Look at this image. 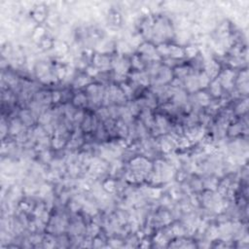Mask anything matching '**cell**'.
<instances>
[{"label": "cell", "mask_w": 249, "mask_h": 249, "mask_svg": "<svg viewBox=\"0 0 249 249\" xmlns=\"http://www.w3.org/2000/svg\"><path fill=\"white\" fill-rule=\"evenodd\" d=\"M98 114L99 115L102 117V119H106V118H108L109 116H110V114H109V110H107V109H100V110L98 111Z\"/></svg>", "instance_id": "34"}, {"label": "cell", "mask_w": 249, "mask_h": 249, "mask_svg": "<svg viewBox=\"0 0 249 249\" xmlns=\"http://www.w3.org/2000/svg\"><path fill=\"white\" fill-rule=\"evenodd\" d=\"M142 120H143L144 122H145V124L147 125H149V127H152V125H153V124H154L151 114H150V112H149V111H147V110L144 111L143 114H142Z\"/></svg>", "instance_id": "13"}, {"label": "cell", "mask_w": 249, "mask_h": 249, "mask_svg": "<svg viewBox=\"0 0 249 249\" xmlns=\"http://www.w3.org/2000/svg\"><path fill=\"white\" fill-rule=\"evenodd\" d=\"M132 64H133V66H135L136 68H141L142 67L141 63L139 62V60H138V58H137V56H134V58H133V60H132Z\"/></svg>", "instance_id": "41"}, {"label": "cell", "mask_w": 249, "mask_h": 249, "mask_svg": "<svg viewBox=\"0 0 249 249\" xmlns=\"http://www.w3.org/2000/svg\"><path fill=\"white\" fill-rule=\"evenodd\" d=\"M22 129V124L19 122L18 120H14L12 122V125H11V132L13 134L15 133H19Z\"/></svg>", "instance_id": "14"}, {"label": "cell", "mask_w": 249, "mask_h": 249, "mask_svg": "<svg viewBox=\"0 0 249 249\" xmlns=\"http://www.w3.org/2000/svg\"><path fill=\"white\" fill-rule=\"evenodd\" d=\"M205 150H206V152H207V153H211V152H213V151L215 150V148H214V146H212V145H210V144H208V145L205 146Z\"/></svg>", "instance_id": "44"}, {"label": "cell", "mask_w": 249, "mask_h": 249, "mask_svg": "<svg viewBox=\"0 0 249 249\" xmlns=\"http://www.w3.org/2000/svg\"><path fill=\"white\" fill-rule=\"evenodd\" d=\"M50 120H51V116H50L49 114H44V115H42L41 117H40V122L45 125L48 124Z\"/></svg>", "instance_id": "32"}, {"label": "cell", "mask_w": 249, "mask_h": 249, "mask_svg": "<svg viewBox=\"0 0 249 249\" xmlns=\"http://www.w3.org/2000/svg\"><path fill=\"white\" fill-rule=\"evenodd\" d=\"M156 123H157V125L159 127V129L161 130H165V129L167 127V121L162 116H158L157 117V120H156Z\"/></svg>", "instance_id": "12"}, {"label": "cell", "mask_w": 249, "mask_h": 249, "mask_svg": "<svg viewBox=\"0 0 249 249\" xmlns=\"http://www.w3.org/2000/svg\"><path fill=\"white\" fill-rule=\"evenodd\" d=\"M92 123L91 121V118L87 117L86 119H85L84 121V125H83V129L86 130V131H89V130H91V129L92 127Z\"/></svg>", "instance_id": "22"}, {"label": "cell", "mask_w": 249, "mask_h": 249, "mask_svg": "<svg viewBox=\"0 0 249 249\" xmlns=\"http://www.w3.org/2000/svg\"><path fill=\"white\" fill-rule=\"evenodd\" d=\"M54 48H56V50L60 54H65L66 52H67V47H66V45L64 43H61V42H58V43H56V45H54Z\"/></svg>", "instance_id": "16"}, {"label": "cell", "mask_w": 249, "mask_h": 249, "mask_svg": "<svg viewBox=\"0 0 249 249\" xmlns=\"http://www.w3.org/2000/svg\"><path fill=\"white\" fill-rule=\"evenodd\" d=\"M197 53H198V50H197V48H195V47H187L186 49V54L189 56V58H194V56H196Z\"/></svg>", "instance_id": "20"}, {"label": "cell", "mask_w": 249, "mask_h": 249, "mask_svg": "<svg viewBox=\"0 0 249 249\" xmlns=\"http://www.w3.org/2000/svg\"><path fill=\"white\" fill-rule=\"evenodd\" d=\"M115 187H116L115 182L112 181V180H109V181H107L104 184V189L107 190L108 192H113L115 190Z\"/></svg>", "instance_id": "23"}, {"label": "cell", "mask_w": 249, "mask_h": 249, "mask_svg": "<svg viewBox=\"0 0 249 249\" xmlns=\"http://www.w3.org/2000/svg\"><path fill=\"white\" fill-rule=\"evenodd\" d=\"M21 117H22V120L25 124H27V125H31L32 124V117H31V114H30L28 111L25 110V111H22L21 112Z\"/></svg>", "instance_id": "8"}, {"label": "cell", "mask_w": 249, "mask_h": 249, "mask_svg": "<svg viewBox=\"0 0 249 249\" xmlns=\"http://www.w3.org/2000/svg\"><path fill=\"white\" fill-rule=\"evenodd\" d=\"M122 89H123V92H124L125 96H130L132 94V90L131 88L127 86V85H122Z\"/></svg>", "instance_id": "30"}, {"label": "cell", "mask_w": 249, "mask_h": 249, "mask_svg": "<svg viewBox=\"0 0 249 249\" xmlns=\"http://www.w3.org/2000/svg\"><path fill=\"white\" fill-rule=\"evenodd\" d=\"M89 82V79H87V77L85 76H81L77 79V81L75 83V88H80L82 86H85L87 83Z\"/></svg>", "instance_id": "18"}, {"label": "cell", "mask_w": 249, "mask_h": 249, "mask_svg": "<svg viewBox=\"0 0 249 249\" xmlns=\"http://www.w3.org/2000/svg\"><path fill=\"white\" fill-rule=\"evenodd\" d=\"M127 109H129V113L132 114V115H136V114L138 113V111H139L138 106H137L135 103H130Z\"/></svg>", "instance_id": "24"}, {"label": "cell", "mask_w": 249, "mask_h": 249, "mask_svg": "<svg viewBox=\"0 0 249 249\" xmlns=\"http://www.w3.org/2000/svg\"><path fill=\"white\" fill-rule=\"evenodd\" d=\"M240 127H239L238 125H232L231 129H230L229 132L231 135H236V134H238V132H240Z\"/></svg>", "instance_id": "27"}, {"label": "cell", "mask_w": 249, "mask_h": 249, "mask_svg": "<svg viewBox=\"0 0 249 249\" xmlns=\"http://www.w3.org/2000/svg\"><path fill=\"white\" fill-rule=\"evenodd\" d=\"M233 77L234 73L230 70H227L221 75V82L226 89H231L233 86Z\"/></svg>", "instance_id": "1"}, {"label": "cell", "mask_w": 249, "mask_h": 249, "mask_svg": "<svg viewBox=\"0 0 249 249\" xmlns=\"http://www.w3.org/2000/svg\"><path fill=\"white\" fill-rule=\"evenodd\" d=\"M187 73H188V68L187 67H180L176 69V75L179 76V77H183V76H186Z\"/></svg>", "instance_id": "29"}, {"label": "cell", "mask_w": 249, "mask_h": 249, "mask_svg": "<svg viewBox=\"0 0 249 249\" xmlns=\"http://www.w3.org/2000/svg\"><path fill=\"white\" fill-rule=\"evenodd\" d=\"M197 98H198L199 102L201 105H207L209 103V96L205 92H199L198 96H197Z\"/></svg>", "instance_id": "10"}, {"label": "cell", "mask_w": 249, "mask_h": 249, "mask_svg": "<svg viewBox=\"0 0 249 249\" xmlns=\"http://www.w3.org/2000/svg\"><path fill=\"white\" fill-rule=\"evenodd\" d=\"M179 145L181 146V147H187V146H189V141H188V139H187V138H182L181 140H180Z\"/></svg>", "instance_id": "43"}, {"label": "cell", "mask_w": 249, "mask_h": 249, "mask_svg": "<svg viewBox=\"0 0 249 249\" xmlns=\"http://www.w3.org/2000/svg\"><path fill=\"white\" fill-rule=\"evenodd\" d=\"M210 89H211V92L213 94V96H218L221 94V86H220V83L218 81L212 82L211 86H210Z\"/></svg>", "instance_id": "11"}, {"label": "cell", "mask_w": 249, "mask_h": 249, "mask_svg": "<svg viewBox=\"0 0 249 249\" xmlns=\"http://www.w3.org/2000/svg\"><path fill=\"white\" fill-rule=\"evenodd\" d=\"M208 236H209V238L211 239H214L216 238L218 236H219V231H218V229L216 227H211L209 229V232H208Z\"/></svg>", "instance_id": "19"}, {"label": "cell", "mask_w": 249, "mask_h": 249, "mask_svg": "<svg viewBox=\"0 0 249 249\" xmlns=\"http://www.w3.org/2000/svg\"><path fill=\"white\" fill-rule=\"evenodd\" d=\"M52 46V42L50 41V40H48V39H45V40H43V41H42V47H43L44 49H48V48H50V47Z\"/></svg>", "instance_id": "40"}, {"label": "cell", "mask_w": 249, "mask_h": 249, "mask_svg": "<svg viewBox=\"0 0 249 249\" xmlns=\"http://www.w3.org/2000/svg\"><path fill=\"white\" fill-rule=\"evenodd\" d=\"M65 113H66V115H67V117L68 118H72L73 116V114H74V110H73V107L72 106H70V105H66L65 106Z\"/></svg>", "instance_id": "33"}, {"label": "cell", "mask_w": 249, "mask_h": 249, "mask_svg": "<svg viewBox=\"0 0 249 249\" xmlns=\"http://www.w3.org/2000/svg\"><path fill=\"white\" fill-rule=\"evenodd\" d=\"M88 233H89V234L91 236H94L96 234L98 233V227L96 226V225H91V226L89 227V231H88Z\"/></svg>", "instance_id": "26"}, {"label": "cell", "mask_w": 249, "mask_h": 249, "mask_svg": "<svg viewBox=\"0 0 249 249\" xmlns=\"http://www.w3.org/2000/svg\"><path fill=\"white\" fill-rule=\"evenodd\" d=\"M171 232H172V234H176V236H182V234H185L184 230L182 229L181 227L177 226V225H175V226L172 228V231Z\"/></svg>", "instance_id": "28"}, {"label": "cell", "mask_w": 249, "mask_h": 249, "mask_svg": "<svg viewBox=\"0 0 249 249\" xmlns=\"http://www.w3.org/2000/svg\"><path fill=\"white\" fill-rule=\"evenodd\" d=\"M158 51L161 54H168V47L167 45H160Z\"/></svg>", "instance_id": "31"}, {"label": "cell", "mask_w": 249, "mask_h": 249, "mask_svg": "<svg viewBox=\"0 0 249 249\" xmlns=\"http://www.w3.org/2000/svg\"><path fill=\"white\" fill-rule=\"evenodd\" d=\"M94 64L101 68H105L109 65L108 58L104 56H100V54H96L94 58Z\"/></svg>", "instance_id": "4"}, {"label": "cell", "mask_w": 249, "mask_h": 249, "mask_svg": "<svg viewBox=\"0 0 249 249\" xmlns=\"http://www.w3.org/2000/svg\"><path fill=\"white\" fill-rule=\"evenodd\" d=\"M63 144H64V141H63L62 138H60V137H56V138H54L53 140V145L54 148L58 149V148H61V147L63 146Z\"/></svg>", "instance_id": "21"}, {"label": "cell", "mask_w": 249, "mask_h": 249, "mask_svg": "<svg viewBox=\"0 0 249 249\" xmlns=\"http://www.w3.org/2000/svg\"><path fill=\"white\" fill-rule=\"evenodd\" d=\"M170 78H171V73H170L169 69H167V68H165V69L161 68L160 69L161 82H167V81H168V80H170Z\"/></svg>", "instance_id": "6"}, {"label": "cell", "mask_w": 249, "mask_h": 249, "mask_svg": "<svg viewBox=\"0 0 249 249\" xmlns=\"http://www.w3.org/2000/svg\"><path fill=\"white\" fill-rule=\"evenodd\" d=\"M43 34H44V29L42 27H38V28H36V30H35L33 38H34L35 40H38V39L40 40V38L43 36Z\"/></svg>", "instance_id": "25"}, {"label": "cell", "mask_w": 249, "mask_h": 249, "mask_svg": "<svg viewBox=\"0 0 249 249\" xmlns=\"http://www.w3.org/2000/svg\"><path fill=\"white\" fill-rule=\"evenodd\" d=\"M186 85H187V88L189 89V91H191V92L197 91V90H198V88L200 87V86H199L198 78L194 77V76H190V77H188L187 82H186Z\"/></svg>", "instance_id": "5"}, {"label": "cell", "mask_w": 249, "mask_h": 249, "mask_svg": "<svg viewBox=\"0 0 249 249\" xmlns=\"http://www.w3.org/2000/svg\"><path fill=\"white\" fill-rule=\"evenodd\" d=\"M160 194H161V190H159V189H151L150 190V196L151 197H153V198H158L159 196H160Z\"/></svg>", "instance_id": "37"}, {"label": "cell", "mask_w": 249, "mask_h": 249, "mask_svg": "<svg viewBox=\"0 0 249 249\" xmlns=\"http://www.w3.org/2000/svg\"><path fill=\"white\" fill-rule=\"evenodd\" d=\"M52 99H53L54 102H58V101L60 99V92H53V96H52Z\"/></svg>", "instance_id": "39"}, {"label": "cell", "mask_w": 249, "mask_h": 249, "mask_svg": "<svg viewBox=\"0 0 249 249\" xmlns=\"http://www.w3.org/2000/svg\"><path fill=\"white\" fill-rule=\"evenodd\" d=\"M65 73H66V70H64V68H62V67H58V68H56V74H58L60 79H62V78L64 77Z\"/></svg>", "instance_id": "35"}, {"label": "cell", "mask_w": 249, "mask_h": 249, "mask_svg": "<svg viewBox=\"0 0 249 249\" xmlns=\"http://www.w3.org/2000/svg\"><path fill=\"white\" fill-rule=\"evenodd\" d=\"M171 140H172V139H171ZM171 140H170V138L163 139L162 143H161L163 151L167 152H167H169V151H171V149H172V142H173V141H171Z\"/></svg>", "instance_id": "9"}, {"label": "cell", "mask_w": 249, "mask_h": 249, "mask_svg": "<svg viewBox=\"0 0 249 249\" xmlns=\"http://www.w3.org/2000/svg\"><path fill=\"white\" fill-rule=\"evenodd\" d=\"M198 81H199V86L201 88H205L208 85V83H209V77H208L206 73H203V74L199 76Z\"/></svg>", "instance_id": "7"}, {"label": "cell", "mask_w": 249, "mask_h": 249, "mask_svg": "<svg viewBox=\"0 0 249 249\" xmlns=\"http://www.w3.org/2000/svg\"><path fill=\"white\" fill-rule=\"evenodd\" d=\"M40 241H41V238H40L38 236H33V238H31V242H33V243H38V242H40Z\"/></svg>", "instance_id": "45"}, {"label": "cell", "mask_w": 249, "mask_h": 249, "mask_svg": "<svg viewBox=\"0 0 249 249\" xmlns=\"http://www.w3.org/2000/svg\"><path fill=\"white\" fill-rule=\"evenodd\" d=\"M117 127H118V132L121 134L122 136H125L127 133V127L125 125V124L123 122H119L117 125Z\"/></svg>", "instance_id": "17"}, {"label": "cell", "mask_w": 249, "mask_h": 249, "mask_svg": "<svg viewBox=\"0 0 249 249\" xmlns=\"http://www.w3.org/2000/svg\"><path fill=\"white\" fill-rule=\"evenodd\" d=\"M82 119H83V113L81 112V111H80V112H78V113H76L74 115V120L76 121V122H80Z\"/></svg>", "instance_id": "42"}, {"label": "cell", "mask_w": 249, "mask_h": 249, "mask_svg": "<svg viewBox=\"0 0 249 249\" xmlns=\"http://www.w3.org/2000/svg\"><path fill=\"white\" fill-rule=\"evenodd\" d=\"M168 54L174 58H181L184 56V51L177 46H169L168 47Z\"/></svg>", "instance_id": "3"}, {"label": "cell", "mask_w": 249, "mask_h": 249, "mask_svg": "<svg viewBox=\"0 0 249 249\" xmlns=\"http://www.w3.org/2000/svg\"><path fill=\"white\" fill-rule=\"evenodd\" d=\"M205 69H206V74H207L208 77H214V76L217 74L218 70H219V65H218L215 61L210 60L205 64Z\"/></svg>", "instance_id": "2"}, {"label": "cell", "mask_w": 249, "mask_h": 249, "mask_svg": "<svg viewBox=\"0 0 249 249\" xmlns=\"http://www.w3.org/2000/svg\"><path fill=\"white\" fill-rule=\"evenodd\" d=\"M74 104L76 105H84L87 102V98L84 94H78L74 98Z\"/></svg>", "instance_id": "15"}, {"label": "cell", "mask_w": 249, "mask_h": 249, "mask_svg": "<svg viewBox=\"0 0 249 249\" xmlns=\"http://www.w3.org/2000/svg\"><path fill=\"white\" fill-rule=\"evenodd\" d=\"M87 72L90 76H94V75H96V73H98V69H96V68H94V67H88Z\"/></svg>", "instance_id": "38"}, {"label": "cell", "mask_w": 249, "mask_h": 249, "mask_svg": "<svg viewBox=\"0 0 249 249\" xmlns=\"http://www.w3.org/2000/svg\"><path fill=\"white\" fill-rule=\"evenodd\" d=\"M34 18L36 19L37 21L41 22V21L45 18L44 13H42V12H40V11H36V12H35V14H34Z\"/></svg>", "instance_id": "36"}]
</instances>
